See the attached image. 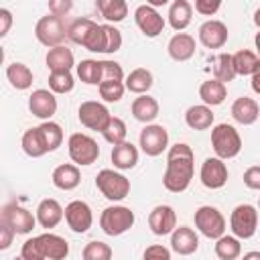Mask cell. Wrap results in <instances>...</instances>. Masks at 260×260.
I'll return each mask as SVG.
<instances>
[{"label": "cell", "instance_id": "1", "mask_svg": "<svg viewBox=\"0 0 260 260\" xmlns=\"http://www.w3.org/2000/svg\"><path fill=\"white\" fill-rule=\"evenodd\" d=\"M195 173V154L189 144L177 142L167 152V169L162 175V185L171 193H183L191 185Z\"/></svg>", "mask_w": 260, "mask_h": 260}, {"label": "cell", "instance_id": "2", "mask_svg": "<svg viewBox=\"0 0 260 260\" xmlns=\"http://www.w3.org/2000/svg\"><path fill=\"white\" fill-rule=\"evenodd\" d=\"M67 39H71L75 45H81L83 49H87L91 53L106 51L104 24H98L91 18H75L67 26Z\"/></svg>", "mask_w": 260, "mask_h": 260}, {"label": "cell", "instance_id": "3", "mask_svg": "<svg viewBox=\"0 0 260 260\" xmlns=\"http://www.w3.org/2000/svg\"><path fill=\"white\" fill-rule=\"evenodd\" d=\"M211 146L217 158L228 160L240 154L242 138L232 124H217L211 128Z\"/></svg>", "mask_w": 260, "mask_h": 260}, {"label": "cell", "instance_id": "4", "mask_svg": "<svg viewBox=\"0 0 260 260\" xmlns=\"http://www.w3.org/2000/svg\"><path fill=\"white\" fill-rule=\"evenodd\" d=\"M134 211L126 205H110L100 215V228L108 236H122L134 225Z\"/></svg>", "mask_w": 260, "mask_h": 260}, {"label": "cell", "instance_id": "5", "mask_svg": "<svg viewBox=\"0 0 260 260\" xmlns=\"http://www.w3.org/2000/svg\"><path fill=\"white\" fill-rule=\"evenodd\" d=\"M67 152H69V158L73 160V165L87 167V165H93L98 160L100 146L89 134L73 132L69 136V140H67Z\"/></svg>", "mask_w": 260, "mask_h": 260}, {"label": "cell", "instance_id": "6", "mask_svg": "<svg viewBox=\"0 0 260 260\" xmlns=\"http://www.w3.org/2000/svg\"><path fill=\"white\" fill-rule=\"evenodd\" d=\"M95 187L110 201H122L130 195V179L114 169H102L95 177Z\"/></svg>", "mask_w": 260, "mask_h": 260}, {"label": "cell", "instance_id": "7", "mask_svg": "<svg viewBox=\"0 0 260 260\" xmlns=\"http://www.w3.org/2000/svg\"><path fill=\"white\" fill-rule=\"evenodd\" d=\"M35 37L45 47H51V49L61 47L63 41L67 39L65 20L61 16H55V14H47L43 18H39V22L35 24Z\"/></svg>", "mask_w": 260, "mask_h": 260}, {"label": "cell", "instance_id": "8", "mask_svg": "<svg viewBox=\"0 0 260 260\" xmlns=\"http://www.w3.org/2000/svg\"><path fill=\"white\" fill-rule=\"evenodd\" d=\"M230 230L238 240H248L258 230V209L250 203H240L230 215Z\"/></svg>", "mask_w": 260, "mask_h": 260}, {"label": "cell", "instance_id": "9", "mask_svg": "<svg viewBox=\"0 0 260 260\" xmlns=\"http://www.w3.org/2000/svg\"><path fill=\"white\" fill-rule=\"evenodd\" d=\"M195 228L209 240H219L225 236V217L213 205H201L195 211Z\"/></svg>", "mask_w": 260, "mask_h": 260}, {"label": "cell", "instance_id": "10", "mask_svg": "<svg viewBox=\"0 0 260 260\" xmlns=\"http://www.w3.org/2000/svg\"><path fill=\"white\" fill-rule=\"evenodd\" d=\"M138 146L146 156H158L167 150L169 146V132L160 124H146L140 130L138 136Z\"/></svg>", "mask_w": 260, "mask_h": 260}, {"label": "cell", "instance_id": "11", "mask_svg": "<svg viewBox=\"0 0 260 260\" xmlns=\"http://www.w3.org/2000/svg\"><path fill=\"white\" fill-rule=\"evenodd\" d=\"M77 118H79V122H81L85 128L104 132V128H106L108 122L112 120V114H110V110H108L102 102L87 100V102H81V106H79V110H77Z\"/></svg>", "mask_w": 260, "mask_h": 260}, {"label": "cell", "instance_id": "12", "mask_svg": "<svg viewBox=\"0 0 260 260\" xmlns=\"http://www.w3.org/2000/svg\"><path fill=\"white\" fill-rule=\"evenodd\" d=\"M2 219L4 223H8L16 234H30L35 223H37V215H32L26 207L18 205V203H6L2 207Z\"/></svg>", "mask_w": 260, "mask_h": 260}, {"label": "cell", "instance_id": "13", "mask_svg": "<svg viewBox=\"0 0 260 260\" xmlns=\"http://www.w3.org/2000/svg\"><path fill=\"white\" fill-rule=\"evenodd\" d=\"M65 221L71 228V232L85 234L91 228V223H93L91 207L85 201H81V199H73L71 203L65 205Z\"/></svg>", "mask_w": 260, "mask_h": 260}, {"label": "cell", "instance_id": "14", "mask_svg": "<svg viewBox=\"0 0 260 260\" xmlns=\"http://www.w3.org/2000/svg\"><path fill=\"white\" fill-rule=\"evenodd\" d=\"M134 22L140 28V32L148 39H154L162 32L165 28V18L160 16V12L148 4H140L134 10Z\"/></svg>", "mask_w": 260, "mask_h": 260}, {"label": "cell", "instance_id": "15", "mask_svg": "<svg viewBox=\"0 0 260 260\" xmlns=\"http://www.w3.org/2000/svg\"><path fill=\"white\" fill-rule=\"evenodd\" d=\"M228 167L221 158L217 156H209L201 162V171H199V179L203 183V187L207 189H221L228 183Z\"/></svg>", "mask_w": 260, "mask_h": 260}, {"label": "cell", "instance_id": "16", "mask_svg": "<svg viewBox=\"0 0 260 260\" xmlns=\"http://www.w3.org/2000/svg\"><path fill=\"white\" fill-rule=\"evenodd\" d=\"M28 110L43 122H49L57 112V98L51 89H35L28 98Z\"/></svg>", "mask_w": 260, "mask_h": 260}, {"label": "cell", "instance_id": "17", "mask_svg": "<svg viewBox=\"0 0 260 260\" xmlns=\"http://www.w3.org/2000/svg\"><path fill=\"white\" fill-rule=\"evenodd\" d=\"M148 228L156 236L173 234L177 228V213L171 205H156L148 213Z\"/></svg>", "mask_w": 260, "mask_h": 260}, {"label": "cell", "instance_id": "18", "mask_svg": "<svg viewBox=\"0 0 260 260\" xmlns=\"http://www.w3.org/2000/svg\"><path fill=\"white\" fill-rule=\"evenodd\" d=\"M228 26L221 20H205L199 26V43L207 49H221L228 43Z\"/></svg>", "mask_w": 260, "mask_h": 260}, {"label": "cell", "instance_id": "19", "mask_svg": "<svg viewBox=\"0 0 260 260\" xmlns=\"http://www.w3.org/2000/svg\"><path fill=\"white\" fill-rule=\"evenodd\" d=\"M171 248L179 256H191V254H195L197 248H199V238H197L195 230L193 228H187V225L175 228V232L171 234Z\"/></svg>", "mask_w": 260, "mask_h": 260}, {"label": "cell", "instance_id": "20", "mask_svg": "<svg viewBox=\"0 0 260 260\" xmlns=\"http://www.w3.org/2000/svg\"><path fill=\"white\" fill-rule=\"evenodd\" d=\"M65 217V209L61 207V203L53 197H47L43 199L39 205H37V221L41 228L45 230H51L55 225L61 223V219Z\"/></svg>", "mask_w": 260, "mask_h": 260}, {"label": "cell", "instance_id": "21", "mask_svg": "<svg viewBox=\"0 0 260 260\" xmlns=\"http://www.w3.org/2000/svg\"><path fill=\"white\" fill-rule=\"evenodd\" d=\"M167 51H169V57L173 61L185 63L195 55V37H191L187 32H177L171 37Z\"/></svg>", "mask_w": 260, "mask_h": 260}, {"label": "cell", "instance_id": "22", "mask_svg": "<svg viewBox=\"0 0 260 260\" xmlns=\"http://www.w3.org/2000/svg\"><path fill=\"white\" fill-rule=\"evenodd\" d=\"M232 118L242 124V126H250L260 118V106L254 98L242 95L232 104Z\"/></svg>", "mask_w": 260, "mask_h": 260}, {"label": "cell", "instance_id": "23", "mask_svg": "<svg viewBox=\"0 0 260 260\" xmlns=\"http://www.w3.org/2000/svg\"><path fill=\"white\" fill-rule=\"evenodd\" d=\"M51 181L61 191H73L79 185V181H81L79 167L77 165H71V162H63V165L55 167V171L51 175Z\"/></svg>", "mask_w": 260, "mask_h": 260}, {"label": "cell", "instance_id": "24", "mask_svg": "<svg viewBox=\"0 0 260 260\" xmlns=\"http://www.w3.org/2000/svg\"><path fill=\"white\" fill-rule=\"evenodd\" d=\"M130 112H132L134 120H138L142 124H152L158 116V102L148 93L138 95V98H134V102L130 106Z\"/></svg>", "mask_w": 260, "mask_h": 260}, {"label": "cell", "instance_id": "25", "mask_svg": "<svg viewBox=\"0 0 260 260\" xmlns=\"http://www.w3.org/2000/svg\"><path fill=\"white\" fill-rule=\"evenodd\" d=\"M39 240H41L45 258H49V260H65L69 256V244H67L65 238H61L57 234H51V232H45V234L39 236Z\"/></svg>", "mask_w": 260, "mask_h": 260}, {"label": "cell", "instance_id": "26", "mask_svg": "<svg viewBox=\"0 0 260 260\" xmlns=\"http://www.w3.org/2000/svg\"><path fill=\"white\" fill-rule=\"evenodd\" d=\"M193 18V6L187 0H175L169 6V24L173 26V30H185L191 24Z\"/></svg>", "mask_w": 260, "mask_h": 260}, {"label": "cell", "instance_id": "27", "mask_svg": "<svg viewBox=\"0 0 260 260\" xmlns=\"http://www.w3.org/2000/svg\"><path fill=\"white\" fill-rule=\"evenodd\" d=\"M110 156H112V162H114L116 169H120V171H130V169H134L136 162H138V148H136L132 142L126 140V142L114 146Z\"/></svg>", "mask_w": 260, "mask_h": 260}, {"label": "cell", "instance_id": "28", "mask_svg": "<svg viewBox=\"0 0 260 260\" xmlns=\"http://www.w3.org/2000/svg\"><path fill=\"white\" fill-rule=\"evenodd\" d=\"M152 83H154V77H152V73H150L146 67H136V69H132V71L126 75V79H124L126 89L132 91V93H136V95H144V93L152 87Z\"/></svg>", "mask_w": 260, "mask_h": 260}, {"label": "cell", "instance_id": "29", "mask_svg": "<svg viewBox=\"0 0 260 260\" xmlns=\"http://www.w3.org/2000/svg\"><path fill=\"white\" fill-rule=\"evenodd\" d=\"M45 63L49 67V71H71V67L75 65V59H73V53L71 49H67L65 45L61 47H53L49 49L47 57H45Z\"/></svg>", "mask_w": 260, "mask_h": 260}, {"label": "cell", "instance_id": "30", "mask_svg": "<svg viewBox=\"0 0 260 260\" xmlns=\"http://www.w3.org/2000/svg\"><path fill=\"white\" fill-rule=\"evenodd\" d=\"M199 98H201V102L205 104V106H219V104H223V100L228 98V87H225V83H221V81H217L215 77L213 79H207V81H203L201 85H199Z\"/></svg>", "mask_w": 260, "mask_h": 260}, {"label": "cell", "instance_id": "31", "mask_svg": "<svg viewBox=\"0 0 260 260\" xmlns=\"http://www.w3.org/2000/svg\"><path fill=\"white\" fill-rule=\"evenodd\" d=\"M185 122H187V126L191 130H207V128L213 126V112L205 104L191 106L185 112Z\"/></svg>", "mask_w": 260, "mask_h": 260}, {"label": "cell", "instance_id": "32", "mask_svg": "<svg viewBox=\"0 0 260 260\" xmlns=\"http://www.w3.org/2000/svg\"><path fill=\"white\" fill-rule=\"evenodd\" d=\"M32 77H35V75H32L30 67L24 65V63L14 61V63H10V65L6 67V79H8L10 85H12L14 89H18V91L28 89V87L32 85Z\"/></svg>", "mask_w": 260, "mask_h": 260}, {"label": "cell", "instance_id": "33", "mask_svg": "<svg viewBox=\"0 0 260 260\" xmlns=\"http://www.w3.org/2000/svg\"><path fill=\"white\" fill-rule=\"evenodd\" d=\"M95 8L108 22H122L128 16V4L124 0H98Z\"/></svg>", "mask_w": 260, "mask_h": 260}, {"label": "cell", "instance_id": "34", "mask_svg": "<svg viewBox=\"0 0 260 260\" xmlns=\"http://www.w3.org/2000/svg\"><path fill=\"white\" fill-rule=\"evenodd\" d=\"M20 144H22V150H24L30 158H41L43 154L49 152L47 146H45V140H43V136H41L39 126H37V128H28V130L22 134Z\"/></svg>", "mask_w": 260, "mask_h": 260}, {"label": "cell", "instance_id": "35", "mask_svg": "<svg viewBox=\"0 0 260 260\" xmlns=\"http://www.w3.org/2000/svg\"><path fill=\"white\" fill-rule=\"evenodd\" d=\"M234 57V69H236V75H252L258 65H260V57L248 49H242L238 53L232 55Z\"/></svg>", "mask_w": 260, "mask_h": 260}, {"label": "cell", "instance_id": "36", "mask_svg": "<svg viewBox=\"0 0 260 260\" xmlns=\"http://www.w3.org/2000/svg\"><path fill=\"white\" fill-rule=\"evenodd\" d=\"M242 254V244L236 236H221L215 240V256L219 260H236Z\"/></svg>", "mask_w": 260, "mask_h": 260}, {"label": "cell", "instance_id": "37", "mask_svg": "<svg viewBox=\"0 0 260 260\" xmlns=\"http://www.w3.org/2000/svg\"><path fill=\"white\" fill-rule=\"evenodd\" d=\"M213 77L221 83H230L236 77V69H234V57L230 53H219L213 59Z\"/></svg>", "mask_w": 260, "mask_h": 260}, {"label": "cell", "instance_id": "38", "mask_svg": "<svg viewBox=\"0 0 260 260\" xmlns=\"http://www.w3.org/2000/svg\"><path fill=\"white\" fill-rule=\"evenodd\" d=\"M77 77L85 85H100L102 83V63L95 59H83L77 65Z\"/></svg>", "mask_w": 260, "mask_h": 260}, {"label": "cell", "instance_id": "39", "mask_svg": "<svg viewBox=\"0 0 260 260\" xmlns=\"http://www.w3.org/2000/svg\"><path fill=\"white\" fill-rule=\"evenodd\" d=\"M39 130H41V136H43V140H45V146H47V150L49 152H53V150H57L61 144H63V128L57 124V122H43L41 126H39Z\"/></svg>", "mask_w": 260, "mask_h": 260}, {"label": "cell", "instance_id": "40", "mask_svg": "<svg viewBox=\"0 0 260 260\" xmlns=\"http://www.w3.org/2000/svg\"><path fill=\"white\" fill-rule=\"evenodd\" d=\"M126 134H128V130H126L124 120H122V118H116V116H112V120L108 122V126H106L104 132H102V136H104L112 146H118V144L126 142Z\"/></svg>", "mask_w": 260, "mask_h": 260}, {"label": "cell", "instance_id": "41", "mask_svg": "<svg viewBox=\"0 0 260 260\" xmlns=\"http://www.w3.org/2000/svg\"><path fill=\"white\" fill-rule=\"evenodd\" d=\"M75 85L71 71H53L49 73V89L53 93H69Z\"/></svg>", "mask_w": 260, "mask_h": 260}, {"label": "cell", "instance_id": "42", "mask_svg": "<svg viewBox=\"0 0 260 260\" xmlns=\"http://www.w3.org/2000/svg\"><path fill=\"white\" fill-rule=\"evenodd\" d=\"M98 91H100V98L104 102L114 104V102H120L124 98L126 85H124V81H102L98 85Z\"/></svg>", "mask_w": 260, "mask_h": 260}, {"label": "cell", "instance_id": "43", "mask_svg": "<svg viewBox=\"0 0 260 260\" xmlns=\"http://www.w3.org/2000/svg\"><path fill=\"white\" fill-rule=\"evenodd\" d=\"M83 260H112V248L106 242L93 240L89 244H85L83 252H81Z\"/></svg>", "mask_w": 260, "mask_h": 260}, {"label": "cell", "instance_id": "44", "mask_svg": "<svg viewBox=\"0 0 260 260\" xmlns=\"http://www.w3.org/2000/svg\"><path fill=\"white\" fill-rule=\"evenodd\" d=\"M20 256H22V258H26V260H47V258H45V254H43V246H41L39 236L28 238V240L22 244Z\"/></svg>", "mask_w": 260, "mask_h": 260}, {"label": "cell", "instance_id": "45", "mask_svg": "<svg viewBox=\"0 0 260 260\" xmlns=\"http://www.w3.org/2000/svg\"><path fill=\"white\" fill-rule=\"evenodd\" d=\"M104 35H106V55H112L116 51H120L122 47V32L112 26V24H104Z\"/></svg>", "mask_w": 260, "mask_h": 260}, {"label": "cell", "instance_id": "46", "mask_svg": "<svg viewBox=\"0 0 260 260\" xmlns=\"http://www.w3.org/2000/svg\"><path fill=\"white\" fill-rule=\"evenodd\" d=\"M102 63V81H124V69L116 61H100Z\"/></svg>", "mask_w": 260, "mask_h": 260}, {"label": "cell", "instance_id": "47", "mask_svg": "<svg viewBox=\"0 0 260 260\" xmlns=\"http://www.w3.org/2000/svg\"><path fill=\"white\" fill-rule=\"evenodd\" d=\"M144 260H171V252L169 248H165L162 244H152L144 250Z\"/></svg>", "mask_w": 260, "mask_h": 260}, {"label": "cell", "instance_id": "48", "mask_svg": "<svg viewBox=\"0 0 260 260\" xmlns=\"http://www.w3.org/2000/svg\"><path fill=\"white\" fill-rule=\"evenodd\" d=\"M244 185H246L248 189L260 191V165L248 167V169L244 171Z\"/></svg>", "mask_w": 260, "mask_h": 260}, {"label": "cell", "instance_id": "49", "mask_svg": "<svg viewBox=\"0 0 260 260\" xmlns=\"http://www.w3.org/2000/svg\"><path fill=\"white\" fill-rule=\"evenodd\" d=\"M221 8L219 0H195V10L203 16H211Z\"/></svg>", "mask_w": 260, "mask_h": 260}, {"label": "cell", "instance_id": "50", "mask_svg": "<svg viewBox=\"0 0 260 260\" xmlns=\"http://www.w3.org/2000/svg\"><path fill=\"white\" fill-rule=\"evenodd\" d=\"M71 2L69 0H53V2H49V14H55V16H65L69 10H71Z\"/></svg>", "mask_w": 260, "mask_h": 260}, {"label": "cell", "instance_id": "51", "mask_svg": "<svg viewBox=\"0 0 260 260\" xmlns=\"http://www.w3.org/2000/svg\"><path fill=\"white\" fill-rule=\"evenodd\" d=\"M14 234H16V232H14L8 223L0 221V250H8V248H10Z\"/></svg>", "mask_w": 260, "mask_h": 260}, {"label": "cell", "instance_id": "52", "mask_svg": "<svg viewBox=\"0 0 260 260\" xmlns=\"http://www.w3.org/2000/svg\"><path fill=\"white\" fill-rule=\"evenodd\" d=\"M12 26V12L8 8H0V37H6Z\"/></svg>", "mask_w": 260, "mask_h": 260}, {"label": "cell", "instance_id": "53", "mask_svg": "<svg viewBox=\"0 0 260 260\" xmlns=\"http://www.w3.org/2000/svg\"><path fill=\"white\" fill-rule=\"evenodd\" d=\"M250 85H252L254 93H258V95H260V65H258V69L252 73V81H250Z\"/></svg>", "mask_w": 260, "mask_h": 260}, {"label": "cell", "instance_id": "54", "mask_svg": "<svg viewBox=\"0 0 260 260\" xmlns=\"http://www.w3.org/2000/svg\"><path fill=\"white\" fill-rule=\"evenodd\" d=\"M242 260H260V252L258 250H252V252H246L242 256Z\"/></svg>", "mask_w": 260, "mask_h": 260}, {"label": "cell", "instance_id": "55", "mask_svg": "<svg viewBox=\"0 0 260 260\" xmlns=\"http://www.w3.org/2000/svg\"><path fill=\"white\" fill-rule=\"evenodd\" d=\"M146 4H148V6H152V8H156V6H165V4H167V0H148Z\"/></svg>", "mask_w": 260, "mask_h": 260}, {"label": "cell", "instance_id": "56", "mask_svg": "<svg viewBox=\"0 0 260 260\" xmlns=\"http://www.w3.org/2000/svg\"><path fill=\"white\" fill-rule=\"evenodd\" d=\"M254 45H256V55L260 57V30L256 32V39H254Z\"/></svg>", "mask_w": 260, "mask_h": 260}, {"label": "cell", "instance_id": "57", "mask_svg": "<svg viewBox=\"0 0 260 260\" xmlns=\"http://www.w3.org/2000/svg\"><path fill=\"white\" fill-rule=\"evenodd\" d=\"M254 24H256V26L260 28V8H258V10L254 12Z\"/></svg>", "mask_w": 260, "mask_h": 260}, {"label": "cell", "instance_id": "58", "mask_svg": "<svg viewBox=\"0 0 260 260\" xmlns=\"http://www.w3.org/2000/svg\"><path fill=\"white\" fill-rule=\"evenodd\" d=\"M12 260H26V258H22V256H16V258H12Z\"/></svg>", "mask_w": 260, "mask_h": 260}, {"label": "cell", "instance_id": "59", "mask_svg": "<svg viewBox=\"0 0 260 260\" xmlns=\"http://www.w3.org/2000/svg\"><path fill=\"white\" fill-rule=\"evenodd\" d=\"M258 207H260V199H258Z\"/></svg>", "mask_w": 260, "mask_h": 260}]
</instances>
